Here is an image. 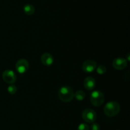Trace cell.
<instances>
[{"label":"cell","mask_w":130,"mask_h":130,"mask_svg":"<svg viewBox=\"0 0 130 130\" xmlns=\"http://www.w3.org/2000/svg\"><path fill=\"white\" fill-rule=\"evenodd\" d=\"M58 97L64 102H69L72 101L74 96V93L71 87L67 86H63L58 90Z\"/></svg>","instance_id":"6da1fadb"},{"label":"cell","mask_w":130,"mask_h":130,"mask_svg":"<svg viewBox=\"0 0 130 130\" xmlns=\"http://www.w3.org/2000/svg\"><path fill=\"white\" fill-rule=\"evenodd\" d=\"M120 105L118 102L111 101L108 102L104 107V112L108 117H114L119 112Z\"/></svg>","instance_id":"7a4b0ae2"},{"label":"cell","mask_w":130,"mask_h":130,"mask_svg":"<svg viewBox=\"0 0 130 130\" xmlns=\"http://www.w3.org/2000/svg\"><path fill=\"white\" fill-rule=\"evenodd\" d=\"M90 100L91 102L94 106L95 107H100L101 106L104 102L105 100V96H104V93L100 91H93L90 95Z\"/></svg>","instance_id":"3957f363"},{"label":"cell","mask_w":130,"mask_h":130,"mask_svg":"<svg viewBox=\"0 0 130 130\" xmlns=\"http://www.w3.org/2000/svg\"><path fill=\"white\" fill-rule=\"evenodd\" d=\"M82 117L85 121L89 123H92L96 120V114L93 109H86L83 112Z\"/></svg>","instance_id":"277c9868"},{"label":"cell","mask_w":130,"mask_h":130,"mask_svg":"<svg viewBox=\"0 0 130 130\" xmlns=\"http://www.w3.org/2000/svg\"><path fill=\"white\" fill-rule=\"evenodd\" d=\"M4 81L8 84H13L15 83L17 80L16 74L11 70H6L2 74Z\"/></svg>","instance_id":"5b68a950"},{"label":"cell","mask_w":130,"mask_h":130,"mask_svg":"<svg viewBox=\"0 0 130 130\" xmlns=\"http://www.w3.org/2000/svg\"><path fill=\"white\" fill-rule=\"evenodd\" d=\"M29 67V63L25 59H20L17 61L15 66L16 70L20 74H24L27 71Z\"/></svg>","instance_id":"8992f818"},{"label":"cell","mask_w":130,"mask_h":130,"mask_svg":"<svg viewBox=\"0 0 130 130\" xmlns=\"http://www.w3.org/2000/svg\"><path fill=\"white\" fill-rule=\"evenodd\" d=\"M96 67V62L93 60H87L83 63L82 66L83 70L85 72H92Z\"/></svg>","instance_id":"52a82bcc"},{"label":"cell","mask_w":130,"mask_h":130,"mask_svg":"<svg viewBox=\"0 0 130 130\" xmlns=\"http://www.w3.org/2000/svg\"><path fill=\"white\" fill-rule=\"evenodd\" d=\"M112 66L114 69L117 70H123L127 66L126 60L123 58H117L114 60Z\"/></svg>","instance_id":"ba28073f"},{"label":"cell","mask_w":130,"mask_h":130,"mask_svg":"<svg viewBox=\"0 0 130 130\" xmlns=\"http://www.w3.org/2000/svg\"><path fill=\"white\" fill-rule=\"evenodd\" d=\"M41 62L43 64L46 66H52L54 62V58L53 56L49 53H44L41 56Z\"/></svg>","instance_id":"9c48e42d"},{"label":"cell","mask_w":130,"mask_h":130,"mask_svg":"<svg viewBox=\"0 0 130 130\" xmlns=\"http://www.w3.org/2000/svg\"><path fill=\"white\" fill-rule=\"evenodd\" d=\"M96 82L95 79L92 77H87L84 81V86L87 90H92L95 88Z\"/></svg>","instance_id":"30bf717a"},{"label":"cell","mask_w":130,"mask_h":130,"mask_svg":"<svg viewBox=\"0 0 130 130\" xmlns=\"http://www.w3.org/2000/svg\"><path fill=\"white\" fill-rule=\"evenodd\" d=\"M24 11L27 15H32L35 12V8L30 4H27L24 6Z\"/></svg>","instance_id":"8fae6325"},{"label":"cell","mask_w":130,"mask_h":130,"mask_svg":"<svg viewBox=\"0 0 130 130\" xmlns=\"http://www.w3.org/2000/svg\"><path fill=\"white\" fill-rule=\"evenodd\" d=\"M74 96L77 100L82 101L85 99L86 94H85V91H83V90H78L74 93Z\"/></svg>","instance_id":"7c38bea8"},{"label":"cell","mask_w":130,"mask_h":130,"mask_svg":"<svg viewBox=\"0 0 130 130\" xmlns=\"http://www.w3.org/2000/svg\"><path fill=\"white\" fill-rule=\"evenodd\" d=\"M96 71H97L98 74H104V73H105L107 71L106 67L103 65H100L99 67H97V69H96Z\"/></svg>","instance_id":"4fadbf2b"},{"label":"cell","mask_w":130,"mask_h":130,"mask_svg":"<svg viewBox=\"0 0 130 130\" xmlns=\"http://www.w3.org/2000/svg\"><path fill=\"white\" fill-rule=\"evenodd\" d=\"M17 87L15 85H11L10 86H9L8 87V91L11 95L15 94V93L17 92Z\"/></svg>","instance_id":"5bb4252c"},{"label":"cell","mask_w":130,"mask_h":130,"mask_svg":"<svg viewBox=\"0 0 130 130\" xmlns=\"http://www.w3.org/2000/svg\"><path fill=\"white\" fill-rule=\"evenodd\" d=\"M77 130H90L88 125L85 123H81L78 126Z\"/></svg>","instance_id":"9a60e30c"},{"label":"cell","mask_w":130,"mask_h":130,"mask_svg":"<svg viewBox=\"0 0 130 130\" xmlns=\"http://www.w3.org/2000/svg\"><path fill=\"white\" fill-rule=\"evenodd\" d=\"M91 130H100V127L99 126V124H98L97 123H93L92 125L91 126Z\"/></svg>","instance_id":"2e32d148"}]
</instances>
